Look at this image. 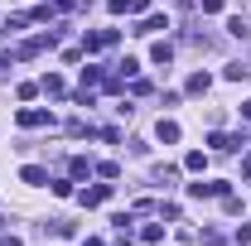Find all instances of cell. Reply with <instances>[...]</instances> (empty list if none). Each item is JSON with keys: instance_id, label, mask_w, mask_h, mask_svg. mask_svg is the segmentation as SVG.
<instances>
[{"instance_id": "obj_1", "label": "cell", "mask_w": 251, "mask_h": 246, "mask_svg": "<svg viewBox=\"0 0 251 246\" xmlns=\"http://www.w3.org/2000/svg\"><path fill=\"white\" fill-rule=\"evenodd\" d=\"M159 140H179V125H174V121H159Z\"/></svg>"}, {"instance_id": "obj_2", "label": "cell", "mask_w": 251, "mask_h": 246, "mask_svg": "<svg viewBox=\"0 0 251 246\" xmlns=\"http://www.w3.org/2000/svg\"><path fill=\"white\" fill-rule=\"evenodd\" d=\"M20 121H25V125H44V121H49V111H25Z\"/></svg>"}, {"instance_id": "obj_3", "label": "cell", "mask_w": 251, "mask_h": 246, "mask_svg": "<svg viewBox=\"0 0 251 246\" xmlns=\"http://www.w3.org/2000/svg\"><path fill=\"white\" fill-rule=\"evenodd\" d=\"M155 29H164V20H159V15H150V20H145V25H140L135 34H155Z\"/></svg>"}, {"instance_id": "obj_4", "label": "cell", "mask_w": 251, "mask_h": 246, "mask_svg": "<svg viewBox=\"0 0 251 246\" xmlns=\"http://www.w3.org/2000/svg\"><path fill=\"white\" fill-rule=\"evenodd\" d=\"M203 10H213V15H218V10H222V0H203Z\"/></svg>"}]
</instances>
